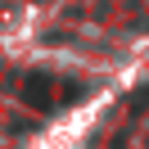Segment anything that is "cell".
Returning a JSON list of instances; mask_svg holds the SVG:
<instances>
[{"label": "cell", "instance_id": "6da1fadb", "mask_svg": "<svg viewBox=\"0 0 149 149\" xmlns=\"http://www.w3.org/2000/svg\"><path fill=\"white\" fill-rule=\"evenodd\" d=\"M23 100L32 104V109H54L59 104V81L45 72H32L27 81H23Z\"/></svg>", "mask_w": 149, "mask_h": 149}]
</instances>
